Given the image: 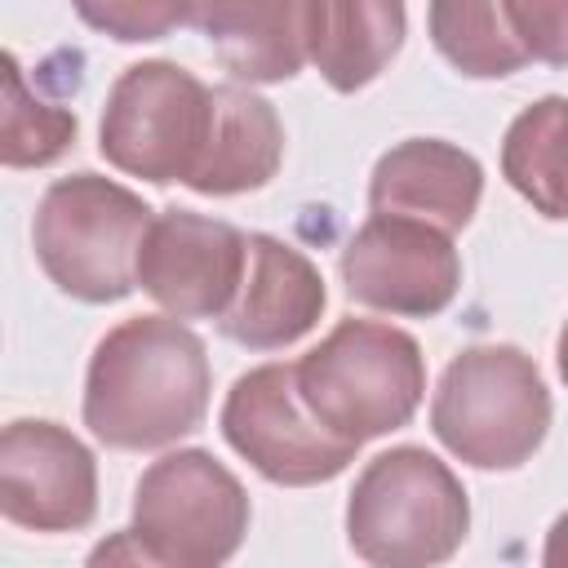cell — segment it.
Returning <instances> with one entry per match:
<instances>
[{"label":"cell","instance_id":"cell-1","mask_svg":"<svg viewBox=\"0 0 568 568\" xmlns=\"http://www.w3.org/2000/svg\"><path fill=\"white\" fill-rule=\"evenodd\" d=\"M213 368L195 328L178 315L115 324L84 373V426L120 453L169 448L204 426Z\"/></svg>","mask_w":568,"mask_h":568},{"label":"cell","instance_id":"cell-2","mask_svg":"<svg viewBox=\"0 0 568 568\" xmlns=\"http://www.w3.org/2000/svg\"><path fill=\"white\" fill-rule=\"evenodd\" d=\"M470 528L462 479L435 453L399 444L377 453L346 501V541L382 568H430L457 555Z\"/></svg>","mask_w":568,"mask_h":568},{"label":"cell","instance_id":"cell-3","mask_svg":"<svg viewBox=\"0 0 568 568\" xmlns=\"http://www.w3.org/2000/svg\"><path fill=\"white\" fill-rule=\"evenodd\" d=\"M151 209L102 173H71L44 186L31 217V248L44 275L75 302L106 306L138 288V253Z\"/></svg>","mask_w":568,"mask_h":568},{"label":"cell","instance_id":"cell-4","mask_svg":"<svg viewBox=\"0 0 568 568\" xmlns=\"http://www.w3.org/2000/svg\"><path fill=\"white\" fill-rule=\"evenodd\" d=\"M430 430L475 470L524 466L550 430V390L532 355L506 342L453 355L430 399Z\"/></svg>","mask_w":568,"mask_h":568},{"label":"cell","instance_id":"cell-5","mask_svg":"<svg viewBox=\"0 0 568 568\" xmlns=\"http://www.w3.org/2000/svg\"><path fill=\"white\" fill-rule=\"evenodd\" d=\"M297 386L311 413L342 439H377L413 422L426 395L417 337L382 320H342L297 359Z\"/></svg>","mask_w":568,"mask_h":568},{"label":"cell","instance_id":"cell-6","mask_svg":"<svg viewBox=\"0 0 568 568\" xmlns=\"http://www.w3.org/2000/svg\"><path fill=\"white\" fill-rule=\"evenodd\" d=\"M217 102L213 84H204L195 71L151 58L133 62L115 75L102 124H98V151L106 164H115L129 178L169 186L191 182L209 138H213Z\"/></svg>","mask_w":568,"mask_h":568},{"label":"cell","instance_id":"cell-7","mask_svg":"<svg viewBox=\"0 0 568 568\" xmlns=\"http://www.w3.org/2000/svg\"><path fill=\"white\" fill-rule=\"evenodd\" d=\"M244 484L204 448H178L151 462L133 488V541L146 564L217 568L248 532Z\"/></svg>","mask_w":568,"mask_h":568},{"label":"cell","instance_id":"cell-8","mask_svg":"<svg viewBox=\"0 0 568 568\" xmlns=\"http://www.w3.org/2000/svg\"><path fill=\"white\" fill-rule=\"evenodd\" d=\"M226 444L271 484L311 488L337 479L359 444L333 435L297 386V364H257L226 390L222 404Z\"/></svg>","mask_w":568,"mask_h":568},{"label":"cell","instance_id":"cell-9","mask_svg":"<svg viewBox=\"0 0 568 568\" xmlns=\"http://www.w3.org/2000/svg\"><path fill=\"white\" fill-rule=\"evenodd\" d=\"M346 297L386 315H439L462 288V257L453 235L413 217L373 213L342 248Z\"/></svg>","mask_w":568,"mask_h":568},{"label":"cell","instance_id":"cell-10","mask_svg":"<svg viewBox=\"0 0 568 568\" xmlns=\"http://www.w3.org/2000/svg\"><path fill=\"white\" fill-rule=\"evenodd\" d=\"M248 262V235L222 217L164 209L138 253V288L178 320H222Z\"/></svg>","mask_w":568,"mask_h":568},{"label":"cell","instance_id":"cell-11","mask_svg":"<svg viewBox=\"0 0 568 568\" xmlns=\"http://www.w3.org/2000/svg\"><path fill=\"white\" fill-rule=\"evenodd\" d=\"M0 510L31 532H75L98 515V462L58 422L22 417L0 435Z\"/></svg>","mask_w":568,"mask_h":568},{"label":"cell","instance_id":"cell-12","mask_svg":"<svg viewBox=\"0 0 568 568\" xmlns=\"http://www.w3.org/2000/svg\"><path fill=\"white\" fill-rule=\"evenodd\" d=\"M324 302L328 293H324L320 266L302 248L253 231L244 280L231 306L222 311L217 333L248 351H284L320 324Z\"/></svg>","mask_w":568,"mask_h":568},{"label":"cell","instance_id":"cell-13","mask_svg":"<svg viewBox=\"0 0 568 568\" xmlns=\"http://www.w3.org/2000/svg\"><path fill=\"white\" fill-rule=\"evenodd\" d=\"M484 195V169L470 151L444 138L395 142L368 178V209L390 217H413L457 235L470 226Z\"/></svg>","mask_w":568,"mask_h":568},{"label":"cell","instance_id":"cell-14","mask_svg":"<svg viewBox=\"0 0 568 568\" xmlns=\"http://www.w3.org/2000/svg\"><path fill=\"white\" fill-rule=\"evenodd\" d=\"M311 0H200L195 31L244 84H284L306 62Z\"/></svg>","mask_w":568,"mask_h":568},{"label":"cell","instance_id":"cell-15","mask_svg":"<svg viewBox=\"0 0 568 568\" xmlns=\"http://www.w3.org/2000/svg\"><path fill=\"white\" fill-rule=\"evenodd\" d=\"M408 36L404 0H311L306 58L337 93L373 84Z\"/></svg>","mask_w":568,"mask_h":568},{"label":"cell","instance_id":"cell-16","mask_svg":"<svg viewBox=\"0 0 568 568\" xmlns=\"http://www.w3.org/2000/svg\"><path fill=\"white\" fill-rule=\"evenodd\" d=\"M213 138L186 186L200 195H244L266 186L284 160V124L275 106L244 84H213Z\"/></svg>","mask_w":568,"mask_h":568},{"label":"cell","instance_id":"cell-17","mask_svg":"<svg viewBox=\"0 0 568 568\" xmlns=\"http://www.w3.org/2000/svg\"><path fill=\"white\" fill-rule=\"evenodd\" d=\"M501 178L550 222H568V98L524 106L501 138Z\"/></svg>","mask_w":568,"mask_h":568},{"label":"cell","instance_id":"cell-18","mask_svg":"<svg viewBox=\"0 0 568 568\" xmlns=\"http://www.w3.org/2000/svg\"><path fill=\"white\" fill-rule=\"evenodd\" d=\"M426 31L439 58L470 80H501L532 62L510 27L506 0H430Z\"/></svg>","mask_w":568,"mask_h":568},{"label":"cell","instance_id":"cell-19","mask_svg":"<svg viewBox=\"0 0 568 568\" xmlns=\"http://www.w3.org/2000/svg\"><path fill=\"white\" fill-rule=\"evenodd\" d=\"M75 111L40 98L27 84L22 62L4 58V124H0V160L9 169H44L62 160L75 142Z\"/></svg>","mask_w":568,"mask_h":568},{"label":"cell","instance_id":"cell-20","mask_svg":"<svg viewBox=\"0 0 568 568\" xmlns=\"http://www.w3.org/2000/svg\"><path fill=\"white\" fill-rule=\"evenodd\" d=\"M80 22L120 40V44H146L164 40L178 27L195 22L200 0H71Z\"/></svg>","mask_w":568,"mask_h":568},{"label":"cell","instance_id":"cell-21","mask_svg":"<svg viewBox=\"0 0 568 568\" xmlns=\"http://www.w3.org/2000/svg\"><path fill=\"white\" fill-rule=\"evenodd\" d=\"M506 13L532 62L568 67V0H506Z\"/></svg>","mask_w":568,"mask_h":568},{"label":"cell","instance_id":"cell-22","mask_svg":"<svg viewBox=\"0 0 568 568\" xmlns=\"http://www.w3.org/2000/svg\"><path fill=\"white\" fill-rule=\"evenodd\" d=\"M541 559L550 564V568H568V510L550 524V532H546V550H541Z\"/></svg>","mask_w":568,"mask_h":568},{"label":"cell","instance_id":"cell-23","mask_svg":"<svg viewBox=\"0 0 568 568\" xmlns=\"http://www.w3.org/2000/svg\"><path fill=\"white\" fill-rule=\"evenodd\" d=\"M555 359H559V377L568 382V320H564V328H559V342H555Z\"/></svg>","mask_w":568,"mask_h":568}]
</instances>
